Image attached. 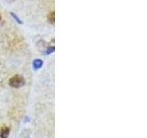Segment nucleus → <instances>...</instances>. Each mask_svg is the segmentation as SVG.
I'll return each instance as SVG.
<instances>
[{
  "instance_id": "7ed1b4c3",
  "label": "nucleus",
  "mask_w": 147,
  "mask_h": 138,
  "mask_svg": "<svg viewBox=\"0 0 147 138\" xmlns=\"http://www.w3.org/2000/svg\"><path fill=\"white\" fill-rule=\"evenodd\" d=\"M42 64H43V62L41 61L40 59H36V60H34V62H33V66H34L35 69L40 68L41 66H42Z\"/></svg>"
},
{
  "instance_id": "39448f33",
  "label": "nucleus",
  "mask_w": 147,
  "mask_h": 138,
  "mask_svg": "<svg viewBox=\"0 0 147 138\" xmlns=\"http://www.w3.org/2000/svg\"><path fill=\"white\" fill-rule=\"evenodd\" d=\"M0 20H1V17H0Z\"/></svg>"
},
{
  "instance_id": "f257e3e1",
  "label": "nucleus",
  "mask_w": 147,
  "mask_h": 138,
  "mask_svg": "<svg viewBox=\"0 0 147 138\" xmlns=\"http://www.w3.org/2000/svg\"><path fill=\"white\" fill-rule=\"evenodd\" d=\"M24 84H25V79L20 76H14L9 80V85L12 87H15V89L20 87Z\"/></svg>"
},
{
  "instance_id": "f03ea898",
  "label": "nucleus",
  "mask_w": 147,
  "mask_h": 138,
  "mask_svg": "<svg viewBox=\"0 0 147 138\" xmlns=\"http://www.w3.org/2000/svg\"><path fill=\"white\" fill-rule=\"evenodd\" d=\"M9 128L7 126H3L0 130V137L1 138H7L9 136Z\"/></svg>"
},
{
  "instance_id": "20e7f679",
  "label": "nucleus",
  "mask_w": 147,
  "mask_h": 138,
  "mask_svg": "<svg viewBox=\"0 0 147 138\" xmlns=\"http://www.w3.org/2000/svg\"><path fill=\"white\" fill-rule=\"evenodd\" d=\"M54 20H55V16H54V12H52L49 14L48 16V20L50 23H52V24H53L54 23Z\"/></svg>"
}]
</instances>
